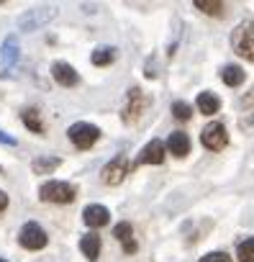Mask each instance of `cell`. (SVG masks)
Wrapping results in <instances>:
<instances>
[{
	"mask_svg": "<svg viewBox=\"0 0 254 262\" xmlns=\"http://www.w3.org/2000/svg\"><path fill=\"white\" fill-rule=\"evenodd\" d=\"M18 242H21V247H26V249H44L47 242H49V236H47V231H44L39 224L29 221V224H24V229H21V234H18Z\"/></svg>",
	"mask_w": 254,
	"mask_h": 262,
	"instance_id": "obj_8",
	"label": "cell"
},
{
	"mask_svg": "<svg viewBox=\"0 0 254 262\" xmlns=\"http://www.w3.org/2000/svg\"><path fill=\"white\" fill-rule=\"evenodd\" d=\"M52 75H54V80H57L59 85H64V88H72V85L80 82V75H77L75 67L67 64V62H54V64H52Z\"/></svg>",
	"mask_w": 254,
	"mask_h": 262,
	"instance_id": "obj_10",
	"label": "cell"
},
{
	"mask_svg": "<svg viewBox=\"0 0 254 262\" xmlns=\"http://www.w3.org/2000/svg\"><path fill=\"white\" fill-rule=\"evenodd\" d=\"M221 77H223V82H226L228 88H239V85L246 80V72H244L241 67H236V64H226L223 72H221Z\"/></svg>",
	"mask_w": 254,
	"mask_h": 262,
	"instance_id": "obj_16",
	"label": "cell"
},
{
	"mask_svg": "<svg viewBox=\"0 0 254 262\" xmlns=\"http://www.w3.org/2000/svg\"><path fill=\"white\" fill-rule=\"evenodd\" d=\"M21 118H24V123L34 131V134H44V123H41V116H39L36 108H26L21 113Z\"/></svg>",
	"mask_w": 254,
	"mask_h": 262,
	"instance_id": "obj_18",
	"label": "cell"
},
{
	"mask_svg": "<svg viewBox=\"0 0 254 262\" xmlns=\"http://www.w3.org/2000/svg\"><path fill=\"white\" fill-rule=\"evenodd\" d=\"M82 219H85V224L87 226H93V229H100V226H105L108 221H110V213H108V208L105 206H87L85 211H82Z\"/></svg>",
	"mask_w": 254,
	"mask_h": 262,
	"instance_id": "obj_12",
	"label": "cell"
},
{
	"mask_svg": "<svg viewBox=\"0 0 254 262\" xmlns=\"http://www.w3.org/2000/svg\"><path fill=\"white\" fill-rule=\"evenodd\" d=\"M129 170H131V162H129V157L126 155H118V157H113L105 167H103V183L105 185H121L123 183V178L129 175Z\"/></svg>",
	"mask_w": 254,
	"mask_h": 262,
	"instance_id": "obj_7",
	"label": "cell"
},
{
	"mask_svg": "<svg viewBox=\"0 0 254 262\" xmlns=\"http://www.w3.org/2000/svg\"><path fill=\"white\" fill-rule=\"evenodd\" d=\"M167 149L175 155V157H185L190 152V139L188 134H182V131H172L170 139H167Z\"/></svg>",
	"mask_w": 254,
	"mask_h": 262,
	"instance_id": "obj_14",
	"label": "cell"
},
{
	"mask_svg": "<svg viewBox=\"0 0 254 262\" xmlns=\"http://www.w3.org/2000/svg\"><path fill=\"white\" fill-rule=\"evenodd\" d=\"M75 195H77L75 185L62 183V180H49L39 188V198L47 201V203H72Z\"/></svg>",
	"mask_w": 254,
	"mask_h": 262,
	"instance_id": "obj_2",
	"label": "cell"
},
{
	"mask_svg": "<svg viewBox=\"0 0 254 262\" xmlns=\"http://www.w3.org/2000/svg\"><path fill=\"white\" fill-rule=\"evenodd\" d=\"M90 59H93L95 67H105V64H110V62L116 59V49H113V47H98Z\"/></svg>",
	"mask_w": 254,
	"mask_h": 262,
	"instance_id": "obj_19",
	"label": "cell"
},
{
	"mask_svg": "<svg viewBox=\"0 0 254 262\" xmlns=\"http://www.w3.org/2000/svg\"><path fill=\"white\" fill-rule=\"evenodd\" d=\"M200 142H203V147L211 149V152H221V149H226V144H228L226 126L218 123V121L208 123V126L203 128V134H200Z\"/></svg>",
	"mask_w": 254,
	"mask_h": 262,
	"instance_id": "obj_6",
	"label": "cell"
},
{
	"mask_svg": "<svg viewBox=\"0 0 254 262\" xmlns=\"http://www.w3.org/2000/svg\"><path fill=\"white\" fill-rule=\"evenodd\" d=\"M231 47L234 52L246 59V62H254V21H241L234 34H231Z\"/></svg>",
	"mask_w": 254,
	"mask_h": 262,
	"instance_id": "obj_1",
	"label": "cell"
},
{
	"mask_svg": "<svg viewBox=\"0 0 254 262\" xmlns=\"http://www.w3.org/2000/svg\"><path fill=\"white\" fill-rule=\"evenodd\" d=\"M149 105H152L149 95H147L142 88H131V90H129V98H126V108H123V121H126V123L136 121Z\"/></svg>",
	"mask_w": 254,
	"mask_h": 262,
	"instance_id": "obj_4",
	"label": "cell"
},
{
	"mask_svg": "<svg viewBox=\"0 0 254 262\" xmlns=\"http://www.w3.org/2000/svg\"><path fill=\"white\" fill-rule=\"evenodd\" d=\"M195 8L208 16H223V3H216V0H195Z\"/></svg>",
	"mask_w": 254,
	"mask_h": 262,
	"instance_id": "obj_22",
	"label": "cell"
},
{
	"mask_svg": "<svg viewBox=\"0 0 254 262\" xmlns=\"http://www.w3.org/2000/svg\"><path fill=\"white\" fill-rule=\"evenodd\" d=\"M236 257H239V262H254V236H249L239 244Z\"/></svg>",
	"mask_w": 254,
	"mask_h": 262,
	"instance_id": "obj_21",
	"label": "cell"
},
{
	"mask_svg": "<svg viewBox=\"0 0 254 262\" xmlns=\"http://www.w3.org/2000/svg\"><path fill=\"white\" fill-rule=\"evenodd\" d=\"M67 134H70V139H72V144H75L77 149H90V147L100 139V128L93 126V123L80 121V123H72V126H70Z\"/></svg>",
	"mask_w": 254,
	"mask_h": 262,
	"instance_id": "obj_3",
	"label": "cell"
},
{
	"mask_svg": "<svg viewBox=\"0 0 254 262\" xmlns=\"http://www.w3.org/2000/svg\"><path fill=\"white\" fill-rule=\"evenodd\" d=\"M59 167V157H39V160H34V165H31V170L36 172V175H49L52 170H57Z\"/></svg>",
	"mask_w": 254,
	"mask_h": 262,
	"instance_id": "obj_20",
	"label": "cell"
},
{
	"mask_svg": "<svg viewBox=\"0 0 254 262\" xmlns=\"http://www.w3.org/2000/svg\"><path fill=\"white\" fill-rule=\"evenodd\" d=\"M80 249H82V254H85L90 262H95L98 254H100V236H98V234H85V236L80 239Z\"/></svg>",
	"mask_w": 254,
	"mask_h": 262,
	"instance_id": "obj_15",
	"label": "cell"
},
{
	"mask_svg": "<svg viewBox=\"0 0 254 262\" xmlns=\"http://www.w3.org/2000/svg\"><path fill=\"white\" fill-rule=\"evenodd\" d=\"M162 162H165V144H162L159 139H152V142L142 149V155L136 157L134 167H139V165H162Z\"/></svg>",
	"mask_w": 254,
	"mask_h": 262,
	"instance_id": "obj_9",
	"label": "cell"
},
{
	"mask_svg": "<svg viewBox=\"0 0 254 262\" xmlns=\"http://www.w3.org/2000/svg\"><path fill=\"white\" fill-rule=\"evenodd\" d=\"M0 262H6V259H0Z\"/></svg>",
	"mask_w": 254,
	"mask_h": 262,
	"instance_id": "obj_27",
	"label": "cell"
},
{
	"mask_svg": "<svg viewBox=\"0 0 254 262\" xmlns=\"http://www.w3.org/2000/svg\"><path fill=\"white\" fill-rule=\"evenodd\" d=\"M172 113H175V118H180V121H188V118H190V113H193V108H190L188 103L177 100V103H172Z\"/></svg>",
	"mask_w": 254,
	"mask_h": 262,
	"instance_id": "obj_23",
	"label": "cell"
},
{
	"mask_svg": "<svg viewBox=\"0 0 254 262\" xmlns=\"http://www.w3.org/2000/svg\"><path fill=\"white\" fill-rule=\"evenodd\" d=\"M113 236H116V239L123 244V252H126V254L136 252V239H134V229H131V224H126V221L116 224V229H113Z\"/></svg>",
	"mask_w": 254,
	"mask_h": 262,
	"instance_id": "obj_13",
	"label": "cell"
},
{
	"mask_svg": "<svg viewBox=\"0 0 254 262\" xmlns=\"http://www.w3.org/2000/svg\"><path fill=\"white\" fill-rule=\"evenodd\" d=\"M218 108H221L218 95H213V93H200V95H198V111H200V113L213 116V113H218Z\"/></svg>",
	"mask_w": 254,
	"mask_h": 262,
	"instance_id": "obj_17",
	"label": "cell"
},
{
	"mask_svg": "<svg viewBox=\"0 0 254 262\" xmlns=\"http://www.w3.org/2000/svg\"><path fill=\"white\" fill-rule=\"evenodd\" d=\"M6 208H8V195H6L3 190H0V213H3Z\"/></svg>",
	"mask_w": 254,
	"mask_h": 262,
	"instance_id": "obj_26",
	"label": "cell"
},
{
	"mask_svg": "<svg viewBox=\"0 0 254 262\" xmlns=\"http://www.w3.org/2000/svg\"><path fill=\"white\" fill-rule=\"evenodd\" d=\"M0 144H8V147H13V144H16V139H13L11 134H6L3 128H0Z\"/></svg>",
	"mask_w": 254,
	"mask_h": 262,
	"instance_id": "obj_25",
	"label": "cell"
},
{
	"mask_svg": "<svg viewBox=\"0 0 254 262\" xmlns=\"http://www.w3.org/2000/svg\"><path fill=\"white\" fill-rule=\"evenodd\" d=\"M198 262H231V257H228L226 252H211V254L200 257Z\"/></svg>",
	"mask_w": 254,
	"mask_h": 262,
	"instance_id": "obj_24",
	"label": "cell"
},
{
	"mask_svg": "<svg viewBox=\"0 0 254 262\" xmlns=\"http://www.w3.org/2000/svg\"><path fill=\"white\" fill-rule=\"evenodd\" d=\"M18 54H21L18 41H16L13 36L6 39L3 44H0V67H3V70H11V67L18 62Z\"/></svg>",
	"mask_w": 254,
	"mask_h": 262,
	"instance_id": "obj_11",
	"label": "cell"
},
{
	"mask_svg": "<svg viewBox=\"0 0 254 262\" xmlns=\"http://www.w3.org/2000/svg\"><path fill=\"white\" fill-rule=\"evenodd\" d=\"M57 16V11L52 8V6H41V8H31V11H26L21 18H18V29L21 31H36L39 26H44V24H49L52 18Z\"/></svg>",
	"mask_w": 254,
	"mask_h": 262,
	"instance_id": "obj_5",
	"label": "cell"
}]
</instances>
